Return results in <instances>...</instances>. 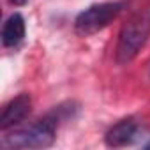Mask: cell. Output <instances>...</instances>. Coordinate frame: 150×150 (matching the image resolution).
Here are the masks:
<instances>
[{
    "label": "cell",
    "mask_w": 150,
    "mask_h": 150,
    "mask_svg": "<svg viewBox=\"0 0 150 150\" xmlns=\"http://www.w3.org/2000/svg\"><path fill=\"white\" fill-rule=\"evenodd\" d=\"M30 106H32V101H30V96L28 94H20L16 96L14 99H11L4 111H2V118H0V129L2 131H7L11 127H14L16 124H20L28 113H30Z\"/></svg>",
    "instance_id": "cell-4"
},
{
    "label": "cell",
    "mask_w": 150,
    "mask_h": 150,
    "mask_svg": "<svg viewBox=\"0 0 150 150\" xmlns=\"http://www.w3.org/2000/svg\"><path fill=\"white\" fill-rule=\"evenodd\" d=\"M9 4H13V6H25L28 0H7Z\"/></svg>",
    "instance_id": "cell-7"
},
{
    "label": "cell",
    "mask_w": 150,
    "mask_h": 150,
    "mask_svg": "<svg viewBox=\"0 0 150 150\" xmlns=\"http://www.w3.org/2000/svg\"><path fill=\"white\" fill-rule=\"evenodd\" d=\"M57 134V120L50 115L28 127L13 131L9 136H4L2 146L6 148H46L53 145Z\"/></svg>",
    "instance_id": "cell-2"
},
{
    "label": "cell",
    "mask_w": 150,
    "mask_h": 150,
    "mask_svg": "<svg viewBox=\"0 0 150 150\" xmlns=\"http://www.w3.org/2000/svg\"><path fill=\"white\" fill-rule=\"evenodd\" d=\"M138 132V124L134 118H124L118 124H115L104 136V141L108 146H125L132 143Z\"/></svg>",
    "instance_id": "cell-5"
},
{
    "label": "cell",
    "mask_w": 150,
    "mask_h": 150,
    "mask_svg": "<svg viewBox=\"0 0 150 150\" xmlns=\"http://www.w3.org/2000/svg\"><path fill=\"white\" fill-rule=\"evenodd\" d=\"M145 146H146V148H150V141H148V143H146V145H145Z\"/></svg>",
    "instance_id": "cell-8"
},
{
    "label": "cell",
    "mask_w": 150,
    "mask_h": 150,
    "mask_svg": "<svg viewBox=\"0 0 150 150\" xmlns=\"http://www.w3.org/2000/svg\"><path fill=\"white\" fill-rule=\"evenodd\" d=\"M25 32H27V27H25L23 16L20 13L11 14L6 20L4 28H2V44L6 48H16L23 41Z\"/></svg>",
    "instance_id": "cell-6"
},
{
    "label": "cell",
    "mask_w": 150,
    "mask_h": 150,
    "mask_svg": "<svg viewBox=\"0 0 150 150\" xmlns=\"http://www.w3.org/2000/svg\"><path fill=\"white\" fill-rule=\"evenodd\" d=\"M148 39H150V6H145L143 9H138L120 30L115 53L117 64L127 65L129 62H132Z\"/></svg>",
    "instance_id": "cell-1"
},
{
    "label": "cell",
    "mask_w": 150,
    "mask_h": 150,
    "mask_svg": "<svg viewBox=\"0 0 150 150\" xmlns=\"http://www.w3.org/2000/svg\"><path fill=\"white\" fill-rule=\"evenodd\" d=\"M120 11H122V4L118 2L94 4L78 14L76 21H74V30H76L78 35H83V37L94 35L99 30L106 28L113 20H117Z\"/></svg>",
    "instance_id": "cell-3"
}]
</instances>
